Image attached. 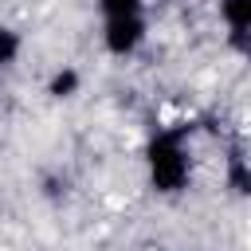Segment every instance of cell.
Wrapping results in <instances>:
<instances>
[{
  "label": "cell",
  "mask_w": 251,
  "mask_h": 251,
  "mask_svg": "<svg viewBox=\"0 0 251 251\" xmlns=\"http://www.w3.org/2000/svg\"><path fill=\"white\" fill-rule=\"evenodd\" d=\"M145 169H149V184L161 196H180L192 180V153L184 137L176 129H161L145 149Z\"/></svg>",
  "instance_id": "1"
},
{
  "label": "cell",
  "mask_w": 251,
  "mask_h": 251,
  "mask_svg": "<svg viewBox=\"0 0 251 251\" xmlns=\"http://www.w3.org/2000/svg\"><path fill=\"white\" fill-rule=\"evenodd\" d=\"M149 35V24H145V12L141 16H114L102 24V47L114 55V59H126L133 55Z\"/></svg>",
  "instance_id": "2"
},
{
  "label": "cell",
  "mask_w": 251,
  "mask_h": 251,
  "mask_svg": "<svg viewBox=\"0 0 251 251\" xmlns=\"http://www.w3.org/2000/svg\"><path fill=\"white\" fill-rule=\"evenodd\" d=\"M220 20L231 35L235 47L247 43V27H251V0H220Z\"/></svg>",
  "instance_id": "3"
},
{
  "label": "cell",
  "mask_w": 251,
  "mask_h": 251,
  "mask_svg": "<svg viewBox=\"0 0 251 251\" xmlns=\"http://www.w3.org/2000/svg\"><path fill=\"white\" fill-rule=\"evenodd\" d=\"M20 55H24V35L8 24H0V67H16Z\"/></svg>",
  "instance_id": "4"
},
{
  "label": "cell",
  "mask_w": 251,
  "mask_h": 251,
  "mask_svg": "<svg viewBox=\"0 0 251 251\" xmlns=\"http://www.w3.org/2000/svg\"><path fill=\"white\" fill-rule=\"evenodd\" d=\"M78 82H82V78H78V71H75V67H63V71H55V75H51L47 94H51V98H71V94L78 90Z\"/></svg>",
  "instance_id": "5"
},
{
  "label": "cell",
  "mask_w": 251,
  "mask_h": 251,
  "mask_svg": "<svg viewBox=\"0 0 251 251\" xmlns=\"http://www.w3.org/2000/svg\"><path fill=\"white\" fill-rule=\"evenodd\" d=\"M145 12V0H102V16L114 20V16H141Z\"/></svg>",
  "instance_id": "6"
}]
</instances>
